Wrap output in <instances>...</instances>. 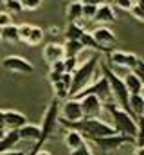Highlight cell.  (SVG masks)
Segmentation results:
<instances>
[{"mask_svg": "<svg viewBox=\"0 0 144 155\" xmlns=\"http://www.w3.org/2000/svg\"><path fill=\"white\" fill-rule=\"evenodd\" d=\"M70 155H94L92 152H90V148L85 144L83 148H79V150H74V152H70Z\"/></svg>", "mask_w": 144, "mask_h": 155, "instance_id": "74e56055", "label": "cell"}, {"mask_svg": "<svg viewBox=\"0 0 144 155\" xmlns=\"http://www.w3.org/2000/svg\"><path fill=\"white\" fill-rule=\"evenodd\" d=\"M77 65H79V60L77 58H65V69H67V72L72 74L77 69Z\"/></svg>", "mask_w": 144, "mask_h": 155, "instance_id": "e575fe53", "label": "cell"}, {"mask_svg": "<svg viewBox=\"0 0 144 155\" xmlns=\"http://www.w3.org/2000/svg\"><path fill=\"white\" fill-rule=\"evenodd\" d=\"M0 130H5V121H4V110H0Z\"/></svg>", "mask_w": 144, "mask_h": 155, "instance_id": "b9f144b4", "label": "cell"}, {"mask_svg": "<svg viewBox=\"0 0 144 155\" xmlns=\"http://www.w3.org/2000/svg\"><path fill=\"white\" fill-rule=\"evenodd\" d=\"M36 155H52V153H51V152H47V150H40Z\"/></svg>", "mask_w": 144, "mask_h": 155, "instance_id": "f6af8a7d", "label": "cell"}, {"mask_svg": "<svg viewBox=\"0 0 144 155\" xmlns=\"http://www.w3.org/2000/svg\"><path fill=\"white\" fill-rule=\"evenodd\" d=\"M133 155H144V146H135Z\"/></svg>", "mask_w": 144, "mask_h": 155, "instance_id": "7bdbcfd3", "label": "cell"}, {"mask_svg": "<svg viewBox=\"0 0 144 155\" xmlns=\"http://www.w3.org/2000/svg\"><path fill=\"white\" fill-rule=\"evenodd\" d=\"M133 4H135L133 0H113V5H117L123 11H130L133 7Z\"/></svg>", "mask_w": 144, "mask_h": 155, "instance_id": "836d02e7", "label": "cell"}, {"mask_svg": "<svg viewBox=\"0 0 144 155\" xmlns=\"http://www.w3.org/2000/svg\"><path fill=\"white\" fill-rule=\"evenodd\" d=\"M60 117L65 121H79L83 119V107H81V99L76 97H69L63 101V105L60 107Z\"/></svg>", "mask_w": 144, "mask_h": 155, "instance_id": "30bf717a", "label": "cell"}, {"mask_svg": "<svg viewBox=\"0 0 144 155\" xmlns=\"http://www.w3.org/2000/svg\"><path fill=\"white\" fill-rule=\"evenodd\" d=\"M96 13H97V7H96V5H85V4H83V18L94 20V18H96Z\"/></svg>", "mask_w": 144, "mask_h": 155, "instance_id": "f546056e", "label": "cell"}, {"mask_svg": "<svg viewBox=\"0 0 144 155\" xmlns=\"http://www.w3.org/2000/svg\"><path fill=\"white\" fill-rule=\"evenodd\" d=\"M0 36H2V40H4V41H11V43H16V41H20L18 25L11 24V25H7V27L0 29Z\"/></svg>", "mask_w": 144, "mask_h": 155, "instance_id": "603a6c76", "label": "cell"}, {"mask_svg": "<svg viewBox=\"0 0 144 155\" xmlns=\"http://www.w3.org/2000/svg\"><path fill=\"white\" fill-rule=\"evenodd\" d=\"M133 2H135V0H133ZM130 15H132L135 20H139L141 24H144V11L139 7V5H137V4H133V7L130 9Z\"/></svg>", "mask_w": 144, "mask_h": 155, "instance_id": "1f68e13d", "label": "cell"}, {"mask_svg": "<svg viewBox=\"0 0 144 155\" xmlns=\"http://www.w3.org/2000/svg\"><path fill=\"white\" fill-rule=\"evenodd\" d=\"M11 24H13L11 13H9V11H0V29L7 27V25H11Z\"/></svg>", "mask_w": 144, "mask_h": 155, "instance_id": "4dcf8cb0", "label": "cell"}, {"mask_svg": "<svg viewBox=\"0 0 144 155\" xmlns=\"http://www.w3.org/2000/svg\"><path fill=\"white\" fill-rule=\"evenodd\" d=\"M108 63L112 67H123V69H128V71H133L139 63V56L133 54V52H124V51H113V52H108Z\"/></svg>", "mask_w": 144, "mask_h": 155, "instance_id": "ba28073f", "label": "cell"}, {"mask_svg": "<svg viewBox=\"0 0 144 155\" xmlns=\"http://www.w3.org/2000/svg\"><path fill=\"white\" fill-rule=\"evenodd\" d=\"M85 96H97L103 103H106V101H112V99H113V94H112L110 83H108V79L105 78V74L101 72V69L97 71V74H96V78H94V81H92L88 87H85L81 92H77L74 97H76V99H81V97H85Z\"/></svg>", "mask_w": 144, "mask_h": 155, "instance_id": "8992f818", "label": "cell"}, {"mask_svg": "<svg viewBox=\"0 0 144 155\" xmlns=\"http://www.w3.org/2000/svg\"><path fill=\"white\" fill-rule=\"evenodd\" d=\"M61 76H63V74L51 71V72H49V81H51V83H56V81H60V79H61Z\"/></svg>", "mask_w": 144, "mask_h": 155, "instance_id": "ab89813d", "label": "cell"}, {"mask_svg": "<svg viewBox=\"0 0 144 155\" xmlns=\"http://www.w3.org/2000/svg\"><path fill=\"white\" fill-rule=\"evenodd\" d=\"M0 2H4V4H5V2H7V0H0Z\"/></svg>", "mask_w": 144, "mask_h": 155, "instance_id": "7dc6e473", "label": "cell"}, {"mask_svg": "<svg viewBox=\"0 0 144 155\" xmlns=\"http://www.w3.org/2000/svg\"><path fill=\"white\" fill-rule=\"evenodd\" d=\"M99 69H101V72L105 74V78H106L108 83H110L113 99H115L124 110L130 112V92H128V88H126V85H124V79L119 76L108 63H99Z\"/></svg>", "mask_w": 144, "mask_h": 155, "instance_id": "5b68a950", "label": "cell"}, {"mask_svg": "<svg viewBox=\"0 0 144 155\" xmlns=\"http://www.w3.org/2000/svg\"><path fill=\"white\" fill-rule=\"evenodd\" d=\"M83 33H85V29L79 25V24H69L67 27H65V38L67 40H81L83 36Z\"/></svg>", "mask_w": 144, "mask_h": 155, "instance_id": "d4e9b609", "label": "cell"}, {"mask_svg": "<svg viewBox=\"0 0 144 155\" xmlns=\"http://www.w3.org/2000/svg\"><path fill=\"white\" fill-rule=\"evenodd\" d=\"M135 4H137V5H139V7L144 11V0H135Z\"/></svg>", "mask_w": 144, "mask_h": 155, "instance_id": "ee69618b", "label": "cell"}, {"mask_svg": "<svg viewBox=\"0 0 144 155\" xmlns=\"http://www.w3.org/2000/svg\"><path fill=\"white\" fill-rule=\"evenodd\" d=\"M99 71V56L92 54L88 60L81 61L77 69L72 72V87H70V97H74L77 92H81L85 87H88Z\"/></svg>", "mask_w": 144, "mask_h": 155, "instance_id": "277c9868", "label": "cell"}, {"mask_svg": "<svg viewBox=\"0 0 144 155\" xmlns=\"http://www.w3.org/2000/svg\"><path fill=\"white\" fill-rule=\"evenodd\" d=\"M123 79H124V85H126V88H128L130 96H132V94H141L142 81H141V78L137 76L135 72H132V71H130V72L123 78Z\"/></svg>", "mask_w": 144, "mask_h": 155, "instance_id": "44dd1931", "label": "cell"}, {"mask_svg": "<svg viewBox=\"0 0 144 155\" xmlns=\"http://www.w3.org/2000/svg\"><path fill=\"white\" fill-rule=\"evenodd\" d=\"M0 40H2V36H0Z\"/></svg>", "mask_w": 144, "mask_h": 155, "instance_id": "681fc988", "label": "cell"}, {"mask_svg": "<svg viewBox=\"0 0 144 155\" xmlns=\"http://www.w3.org/2000/svg\"><path fill=\"white\" fill-rule=\"evenodd\" d=\"M5 11L18 15V13H22V11H24V5H22V2H20V0H7V2H5Z\"/></svg>", "mask_w": 144, "mask_h": 155, "instance_id": "83f0119b", "label": "cell"}, {"mask_svg": "<svg viewBox=\"0 0 144 155\" xmlns=\"http://www.w3.org/2000/svg\"><path fill=\"white\" fill-rule=\"evenodd\" d=\"M105 155L113 153L117 150H121L124 144H135V137L132 135H123V134H113V135H106V137H99L96 141H92Z\"/></svg>", "mask_w": 144, "mask_h": 155, "instance_id": "52a82bcc", "label": "cell"}, {"mask_svg": "<svg viewBox=\"0 0 144 155\" xmlns=\"http://www.w3.org/2000/svg\"><path fill=\"white\" fill-rule=\"evenodd\" d=\"M137 137H135V146H144V114L137 116Z\"/></svg>", "mask_w": 144, "mask_h": 155, "instance_id": "4316f807", "label": "cell"}, {"mask_svg": "<svg viewBox=\"0 0 144 155\" xmlns=\"http://www.w3.org/2000/svg\"><path fill=\"white\" fill-rule=\"evenodd\" d=\"M22 5L25 11H36L41 5V0H22Z\"/></svg>", "mask_w": 144, "mask_h": 155, "instance_id": "d6a6232c", "label": "cell"}, {"mask_svg": "<svg viewBox=\"0 0 144 155\" xmlns=\"http://www.w3.org/2000/svg\"><path fill=\"white\" fill-rule=\"evenodd\" d=\"M85 5H96V7H99V5H103V4H106V0H81Z\"/></svg>", "mask_w": 144, "mask_h": 155, "instance_id": "f35d334b", "label": "cell"}, {"mask_svg": "<svg viewBox=\"0 0 144 155\" xmlns=\"http://www.w3.org/2000/svg\"><path fill=\"white\" fill-rule=\"evenodd\" d=\"M69 2H72V0H69Z\"/></svg>", "mask_w": 144, "mask_h": 155, "instance_id": "c3c4849f", "label": "cell"}, {"mask_svg": "<svg viewBox=\"0 0 144 155\" xmlns=\"http://www.w3.org/2000/svg\"><path fill=\"white\" fill-rule=\"evenodd\" d=\"M103 108L108 112V116L112 117V126L115 128L117 134H123V135H132V137H137V119L132 112L124 110L115 99L103 103Z\"/></svg>", "mask_w": 144, "mask_h": 155, "instance_id": "7a4b0ae2", "label": "cell"}, {"mask_svg": "<svg viewBox=\"0 0 144 155\" xmlns=\"http://www.w3.org/2000/svg\"><path fill=\"white\" fill-rule=\"evenodd\" d=\"M4 121L7 130H18L24 124H27V117L16 110H4Z\"/></svg>", "mask_w": 144, "mask_h": 155, "instance_id": "5bb4252c", "label": "cell"}, {"mask_svg": "<svg viewBox=\"0 0 144 155\" xmlns=\"http://www.w3.org/2000/svg\"><path fill=\"white\" fill-rule=\"evenodd\" d=\"M58 126H60V99L58 97H52L51 103H49V107H47V110H45V114H43L41 124H40V137H38V141L34 143V148H33V152L29 155L38 153L41 150V146L49 139H52V135L56 134Z\"/></svg>", "mask_w": 144, "mask_h": 155, "instance_id": "3957f363", "label": "cell"}, {"mask_svg": "<svg viewBox=\"0 0 144 155\" xmlns=\"http://www.w3.org/2000/svg\"><path fill=\"white\" fill-rule=\"evenodd\" d=\"M0 155H25L22 150H9V152H0Z\"/></svg>", "mask_w": 144, "mask_h": 155, "instance_id": "60d3db41", "label": "cell"}, {"mask_svg": "<svg viewBox=\"0 0 144 155\" xmlns=\"http://www.w3.org/2000/svg\"><path fill=\"white\" fill-rule=\"evenodd\" d=\"M20 2H22V0H20Z\"/></svg>", "mask_w": 144, "mask_h": 155, "instance_id": "f907efd6", "label": "cell"}, {"mask_svg": "<svg viewBox=\"0 0 144 155\" xmlns=\"http://www.w3.org/2000/svg\"><path fill=\"white\" fill-rule=\"evenodd\" d=\"M22 141H29V143H36L40 137V124H24L22 128H18Z\"/></svg>", "mask_w": 144, "mask_h": 155, "instance_id": "ffe728a7", "label": "cell"}, {"mask_svg": "<svg viewBox=\"0 0 144 155\" xmlns=\"http://www.w3.org/2000/svg\"><path fill=\"white\" fill-rule=\"evenodd\" d=\"M94 20L101 22V24H113L117 20V16H115V11H113V7L110 4H103V5L97 7V13H96Z\"/></svg>", "mask_w": 144, "mask_h": 155, "instance_id": "ac0fdd59", "label": "cell"}, {"mask_svg": "<svg viewBox=\"0 0 144 155\" xmlns=\"http://www.w3.org/2000/svg\"><path fill=\"white\" fill-rule=\"evenodd\" d=\"M43 60L52 65L60 60H65V45H60V43H47L43 47Z\"/></svg>", "mask_w": 144, "mask_h": 155, "instance_id": "4fadbf2b", "label": "cell"}, {"mask_svg": "<svg viewBox=\"0 0 144 155\" xmlns=\"http://www.w3.org/2000/svg\"><path fill=\"white\" fill-rule=\"evenodd\" d=\"M31 31H33V25H29V24H22V25H18L20 40H24V41L27 43V40H29V35H31Z\"/></svg>", "mask_w": 144, "mask_h": 155, "instance_id": "f1b7e54d", "label": "cell"}, {"mask_svg": "<svg viewBox=\"0 0 144 155\" xmlns=\"http://www.w3.org/2000/svg\"><path fill=\"white\" fill-rule=\"evenodd\" d=\"M60 126H65L67 130H76L83 135L85 141H96L99 137H106V135H113L117 134L115 128L103 121L101 117H83L79 121H65L60 117Z\"/></svg>", "mask_w": 144, "mask_h": 155, "instance_id": "6da1fadb", "label": "cell"}, {"mask_svg": "<svg viewBox=\"0 0 144 155\" xmlns=\"http://www.w3.org/2000/svg\"><path fill=\"white\" fill-rule=\"evenodd\" d=\"M92 36H94V40H96L101 47H110V45H113V43L117 41L115 35H113V31L108 29V27H105V25L96 27V29L92 31Z\"/></svg>", "mask_w": 144, "mask_h": 155, "instance_id": "9a60e30c", "label": "cell"}, {"mask_svg": "<svg viewBox=\"0 0 144 155\" xmlns=\"http://www.w3.org/2000/svg\"><path fill=\"white\" fill-rule=\"evenodd\" d=\"M85 51L83 43L79 40H67L65 43V58H77Z\"/></svg>", "mask_w": 144, "mask_h": 155, "instance_id": "7402d4cb", "label": "cell"}, {"mask_svg": "<svg viewBox=\"0 0 144 155\" xmlns=\"http://www.w3.org/2000/svg\"><path fill=\"white\" fill-rule=\"evenodd\" d=\"M0 65H2L5 71L15 72V74H31V72H34L33 63L27 61V60L22 58V56H5V58L0 61Z\"/></svg>", "mask_w": 144, "mask_h": 155, "instance_id": "9c48e42d", "label": "cell"}, {"mask_svg": "<svg viewBox=\"0 0 144 155\" xmlns=\"http://www.w3.org/2000/svg\"><path fill=\"white\" fill-rule=\"evenodd\" d=\"M51 71L60 72V74H65V72H67V69H65V60H60V61L52 63V65H51Z\"/></svg>", "mask_w": 144, "mask_h": 155, "instance_id": "d590c367", "label": "cell"}, {"mask_svg": "<svg viewBox=\"0 0 144 155\" xmlns=\"http://www.w3.org/2000/svg\"><path fill=\"white\" fill-rule=\"evenodd\" d=\"M70 87H72V74L70 72H65L60 81L52 83L54 97H58L60 101H61V99H69V97H70Z\"/></svg>", "mask_w": 144, "mask_h": 155, "instance_id": "7c38bea8", "label": "cell"}, {"mask_svg": "<svg viewBox=\"0 0 144 155\" xmlns=\"http://www.w3.org/2000/svg\"><path fill=\"white\" fill-rule=\"evenodd\" d=\"M81 107L85 117H99L103 110V101L97 96H85L81 97Z\"/></svg>", "mask_w": 144, "mask_h": 155, "instance_id": "8fae6325", "label": "cell"}, {"mask_svg": "<svg viewBox=\"0 0 144 155\" xmlns=\"http://www.w3.org/2000/svg\"><path fill=\"white\" fill-rule=\"evenodd\" d=\"M83 18V2L72 0L67 5V20L69 24H77V20Z\"/></svg>", "mask_w": 144, "mask_h": 155, "instance_id": "d6986e66", "label": "cell"}, {"mask_svg": "<svg viewBox=\"0 0 144 155\" xmlns=\"http://www.w3.org/2000/svg\"><path fill=\"white\" fill-rule=\"evenodd\" d=\"M22 141L20 137V132L18 130H7L4 134V137L0 139V152H9V150H15V146Z\"/></svg>", "mask_w": 144, "mask_h": 155, "instance_id": "2e32d148", "label": "cell"}, {"mask_svg": "<svg viewBox=\"0 0 144 155\" xmlns=\"http://www.w3.org/2000/svg\"><path fill=\"white\" fill-rule=\"evenodd\" d=\"M141 96L144 97V83H142V88H141Z\"/></svg>", "mask_w": 144, "mask_h": 155, "instance_id": "bcb514c9", "label": "cell"}, {"mask_svg": "<svg viewBox=\"0 0 144 155\" xmlns=\"http://www.w3.org/2000/svg\"><path fill=\"white\" fill-rule=\"evenodd\" d=\"M132 72H135L137 76L141 78V81L144 83V60H142V58H139V63H137V67H135Z\"/></svg>", "mask_w": 144, "mask_h": 155, "instance_id": "8d00e7d4", "label": "cell"}, {"mask_svg": "<svg viewBox=\"0 0 144 155\" xmlns=\"http://www.w3.org/2000/svg\"><path fill=\"white\" fill-rule=\"evenodd\" d=\"M65 146L74 152V150H79V148H83L85 144H87V141L83 139V135L79 134V132H76V130H67L65 132Z\"/></svg>", "mask_w": 144, "mask_h": 155, "instance_id": "e0dca14e", "label": "cell"}, {"mask_svg": "<svg viewBox=\"0 0 144 155\" xmlns=\"http://www.w3.org/2000/svg\"><path fill=\"white\" fill-rule=\"evenodd\" d=\"M130 112L135 117L144 114V97L141 94H132L130 96Z\"/></svg>", "mask_w": 144, "mask_h": 155, "instance_id": "cb8c5ba5", "label": "cell"}, {"mask_svg": "<svg viewBox=\"0 0 144 155\" xmlns=\"http://www.w3.org/2000/svg\"><path fill=\"white\" fill-rule=\"evenodd\" d=\"M43 36H45L43 29H41V27H36V25H33V31H31V35H29L27 43H29V45H40V43L43 41Z\"/></svg>", "mask_w": 144, "mask_h": 155, "instance_id": "484cf974", "label": "cell"}]
</instances>
